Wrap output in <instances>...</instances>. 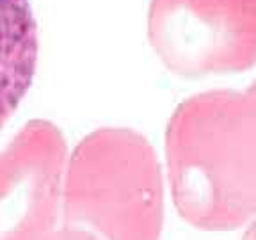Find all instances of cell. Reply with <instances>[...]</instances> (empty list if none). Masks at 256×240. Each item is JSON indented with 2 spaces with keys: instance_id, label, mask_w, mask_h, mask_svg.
<instances>
[{
  "instance_id": "4",
  "label": "cell",
  "mask_w": 256,
  "mask_h": 240,
  "mask_svg": "<svg viewBox=\"0 0 256 240\" xmlns=\"http://www.w3.org/2000/svg\"><path fill=\"white\" fill-rule=\"evenodd\" d=\"M32 134L0 162V240H41L57 217L56 148Z\"/></svg>"
},
{
  "instance_id": "1",
  "label": "cell",
  "mask_w": 256,
  "mask_h": 240,
  "mask_svg": "<svg viewBox=\"0 0 256 240\" xmlns=\"http://www.w3.org/2000/svg\"><path fill=\"white\" fill-rule=\"evenodd\" d=\"M174 203L188 224L226 232L256 214V80L192 98L168 136Z\"/></svg>"
},
{
  "instance_id": "7",
  "label": "cell",
  "mask_w": 256,
  "mask_h": 240,
  "mask_svg": "<svg viewBox=\"0 0 256 240\" xmlns=\"http://www.w3.org/2000/svg\"><path fill=\"white\" fill-rule=\"evenodd\" d=\"M242 240H256V214L249 219V226L246 228Z\"/></svg>"
},
{
  "instance_id": "3",
  "label": "cell",
  "mask_w": 256,
  "mask_h": 240,
  "mask_svg": "<svg viewBox=\"0 0 256 240\" xmlns=\"http://www.w3.org/2000/svg\"><path fill=\"white\" fill-rule=\"evenodd\" d=\"M153 27L164 59L187 75L256 64V0H158Z\"/></svg>"
},
{
  "instance_id": "2",
  "label": "cell",
  "mask_w": 256,
  "mask_h": 240,
  "mask_svg": "<svg viewBox=\"0 0 256 240\" xmlns=\"http://www.w3.org/2000/svg\"><path fill=\"white\" fill-rule=\"evenodd\" d=\"M64 220L104 240H158L162 182L146 140L128 132L94 137L72 178Z\"/></svg>"
},
{
  "instance_id": "5",
  "label": "cell",
  "mask_w": 256,
  "mask_h": 240,
  "mask_svg": "<svg viewBox=\"0 0 256 240\" xmlns=\"http://www.w3.org/2000/svg\"><path fill=\"white\" fill-rule=\"evenodd\" d=\"M40 56V30L28 0H0V130L30 89Z\"/></svg>"
},
{
  "instance_id": "6",
  "label": "cell",
  "mask_w": 256,
  "mask_h": 240,
  "mask_svg": "<svg viewBox=\"0 0 256 240\" xmlns=\"http://www.w3.org/2000/svg\"><path fill=\"white\" fill-rule=\"evenodd\" d=\"M41 240H100L96 235H92L88 230H80V228H66L62 230H52L50 233L43 236Z\"/></svg>"
}]
</instances>
